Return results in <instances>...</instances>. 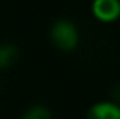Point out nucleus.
<instances>
[{
	"instance_id": "5",
	"label": "nucleus",
	"mask_w": 120,
	"mask_h": 119,
	"mask_svg": "<svg viewBox=\"0 0 120 119\" xmlns=\"http://www.w3.org/2000/svg\"><path fill=\"white\" fill-rule=\"evenodd\" d=\"M21 119H52V112L45 105H32L22 114Z\"/></svg>"
},
{
	"instance_id": "1",
	"label": "nucleus",
	"mask_w": 120,
	"mask_h": 119,
	"mask_svg": "<svg viewBox=\"0 0 120 119\" xmlns=\"http://www.w3.org/2000/svg\"><path fill=\"white\" fill-rule=\"evenodd\" d=\"M50 41L63 52H71L77 48L80 41V34L74 23L68 20H57L50 27Z\"/></svg>"
},
{
	"instance_id": "4",
	"label": "nucleus",
	"mask_w": 120,
	"mask_h": 119,
	"mask_svg": "<svg viewBox=\"0 0 120 119\" xmlns=\"http://www.w3.org/2000/svg\"><path fill=\"white\" fill-rule=\"evenodd\" d=\"M18 59V49L13 44H0V70L11 67Z\"/></svg>"
},
{
	"instance_id": "3",
	"label": "nucleus",
	"mask_w": 120,
	"mask_h": 119,
	"mask_svg": "<svg viewBox=\"0 0 120 119\" xmlns=\"http://www.w3.org/2000/svg\"><path fill=\"white\" fill-rule=\"evenodd\" d=\"M87 119H120V107L112 101H101L90 108Z\"/></svg>"
},
{
	"instance_id": "2",
	"label": "nucleus",
	"mask_w": 120,
	"mask_h": 119,
	"mask_svg": "<svg viewBox=\"0 0 120 119\" xmlns=\"http://www.w3.org/2000/svg\"><path fill=\"white\" fill-rule=\"evenodd\" d=\"M92 14L101 23H113L120 18V0H94Z\"/></svg>"
},
{
	"instance_id": "6",
	"label": "nucleus",
	"mask_w": 120,
	"mask_h": 119,
	"mask_svg": "<svg viewBox=\"0 0 120 119\" xmlns=\"http://www.w3.org/2000/svg\"><path fill=\"white\" fill-rule=\"evenodd\" d=\"M112 102L120 107V84H116L112 90Z\"/></svg>"
}]
</instances>
